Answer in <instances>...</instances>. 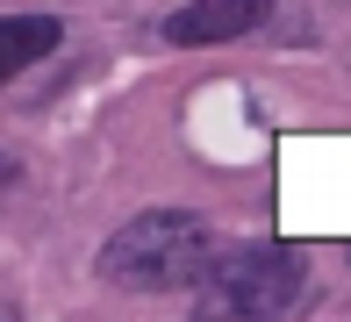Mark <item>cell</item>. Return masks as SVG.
I'll return each mask as SVG.
<instances>
[{
  "label": "cell",
  "mask_w": 351,
  "mask_h": 322,
  "mask_svg": "<svg viewBox=\"0 0 351 322\" xmlns=\"http://www.w3.org/2000/svg\"><path fill=\"white\" fill-rule=\"evenodd\" d=\"M222 258L215 230L186 208H143L101 244V280L130 294H165V286H201L208 265Z\"/></svg>",
  "instance_id": "obj_1"
},
{
  "label": "cell",
  "mask_w": 351,
  "mask_h": 322,
  "mask_svg": "<svg viewBox=\"0 0 351 322\" xmlns=\"http://www.w3.org/2000/svg\"><path fill=\"white\" fill-rule=\"evenodd\" d=\"M301 251L294 244H230L201 280V308L186 322H273L301 294Z\"/></svg>",
  "instance_id": "obj_2"
},
{
  "label": "cell",
  "mask_w": 351,
  "mask_h": 322,
  "mask_svg": "<svg viewBox=\"0 0 351 322\" xmlns=\"http://www.w3.org/2000/svg\"><path fill=\"white\" fill-rule=\"evenodd\" d=\"M265 22H273L265 0H194V8H172L165 22H158V36L194 51V43H237V36H251V29H265Z\"/></svg>",
  "instance_id": "obj_3"
},
{
  "label": "cell",
  "mask_w": 351,
  "mask_h": 322,
  "mask_svg": "<svg viewBox=\"0 0 351 322\" xmlns=\"http://www.w3.org/2000/svg\"><path fill=\"white\" fill-rule=\"evenodd\" d=\"M58 14H0V86L8 79H22L29 64H43L58 51Z\"/></svg>",
  "instance_id": "obj_4"
}]
</instances>
